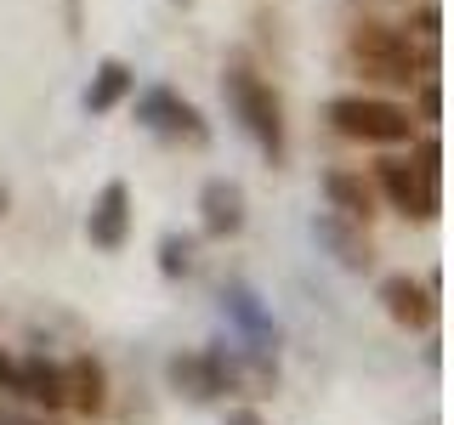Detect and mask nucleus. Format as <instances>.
<instances>
[{"mask_svg":"<svg viewBox=\"0 0 454 425\" xmlns=\"http://www.w3.org/2000/svg\"><path fill=\"white\" fill-rule=\"evenodd\" d=\"M347 57L369 80H387V85H415L420 68H432L426 57H415V40L392 23H358L347 40Z\"/></svg>","mask_w":454,"mask_h":425,"instance_id":"1","label":"nucleus"},{"mask_svg":"<svg viewBox=\"0 0 454 425\" xmlns=\"http://www.w3.org/2000/svg\"><path fill=\"white\" fill-rule=\"evenodd\" d=\"M222 91H227V103H233L239 125L255 136V148L278 165L284 159V103H278V91L262 74H250V68H227Z\"/></svg>","mask_w":454,"mask_h":425,"instance_id":"2","label":"nucleus"},{"mask_svg":"<svg viewBox=\"0 0 454 425\" xmlns=\"http://www.w3.org/2000/svg\"><path fill=\"white\" fill-rule=\"evenodd\" d=\"M330 125L340 136H352V142H380V148L415 136L409 108L380 103V97H335V103H330Z\"/></svg>","mask_w":454,"mask_h":425,"instance_id":"3","label":"nucleus"},{"mask_svg":"<svg viewBox=\"0 0 454 425\" xmlns=\"http://www.w3.org/2000/svg\"><path fill=\"white\" fill-rule=\"evenodd\" d=\"M137 125L153 136H170V142H205V120H199L193 103H182L170 85H148V91L137 97Z\"/></svg>","mask_w":454,"mask_h":425,"instance_id":"4","label":"nucleus"},{"mask_svg":"<svg viewBox=\"0 0 454 425\" xmlns=\"http://www.w3.org/2000/svg\"><path fill=\"white\" fill-rule=\"evenodd\" d=\"M375 182H380V193L392 198V210H403V216H415V221H432L437 216V182H426L409 159H380L375 170Z\"/></svg>","mask_w":454,"mask_h":425,"instance_id":"5","label":"nucleus"},{"mask_svg":"<svg viewBox=\"0 0 454 425\" xmlns=\"http://www.w3.org/2000/svg\"><path fill=\"white\" fill-rule=\"evenodd\" d=\"M85 238H91L97 250H120L125 238H131V188H125V182H108V188L97 193L91 216H85Z\"/></svg>","mask_w":454,"mask_h":425,"instance_id":"6","label":"nucleus"},{"mask_svg":"<svg viewBox=\"0 0 454 425\" xmlns=\"http://www.w3.org/2000/svg\"><path fill=\"white\" fill-rule=\"evenodd\" d=\"M380 306H387L392 323H403V329H426V323L437 318V301H432V283L409 278V273H392L380 283Z\"/></svg>","mask_w":454,"mask_h":425,"instance_id":"7","label":"nucleus"},{"mask_svg":"<svg viewBox=\"0 0 454 425\" xmlns=\"http://www.w3.org/2000/svg\"><path fill=\"white\" fill-rule=\"evenodd\" d=\"M199 221H205L210 238H233L239 227H245V193H239V182H205V193H199Z\"/></svg>","mask_w":454,"mask_h":425,"instance_id":"8","label":"nucleus"},{"mask_svg":"<svg viewBox=\"0 0 454 425\" xmlns=\"http://www.w3.org/2000/svg\"><path fill=\"white\" fill-rule=\"evenodd\" d=\"M312 238H318V244L330 250L347 273H369V261H375V255H369L364 227L347 221V216H318V221H312Z\"/></svg>","mask_w":454,"mask_h":425,"instance_id":"9","label":"nucleus"},{"mask_svg":"<svg viewBox=\"0 0 454 425\" xmlns=\"http://www.w3.org/2000/svg\"><path fill=\"white\" fill-rule=\"evenodd\" d=\"M63 408H80V414H103L108 408V375L97 358H68L63 363Z\"/></svg>","mask_w":454,"mask_h":425,"instance_id":"10","label":"nucleus"},{"mask_svg":"<svg viewBox=\"0 0 454 425\" xmlns=\"http://www.w3.org/2000/svg\"><path fill=\"white\" fill-rule=\"evenodd\" d=\"M324 193H330L335 216H347V221H358V227L375 216V188H369L358 170H330V176H324Z\"/></svg>","mask_w":454,"mask_h":425,"instance_id":"11","label":"nucleus"},{"mask_svg":"<svg viewBox=\"0 0 454 425\" xmlns=\"http://www.w3.org/2000/svg\"><path fill=\"white\" fill-rule=\"evenodd\" d=\"M131 91H137V74L120 63V57H108V63H97L91 85H85V108H91V113H114Z\"/></svg>","mask_w":454,"mask_h":425,"instance_id":"12","label":"nucleus"},{"mask_svg":"<svg viewBox=\"0 0 454 425\" xmlns=\"http://www.w3.org/2000/svg\"><path fill=\"white\" fill-rule=\"evenodd\" d=\"M222 301H227V312L239 318V329H250L255 352H267V358H273V346H278V329H273V318H267V312L255 306V295L245 290V283H227V290H222Z\"/></svg>","mask_w":454,"mask_h":425,"instance_id":"13","label":"nucleus"},{"mask_svg":"<svg viewBox=\"0 0 454 425\" xmlns=\"http://www.w3.org/2000/svg\"><path fill=\"white\" fill-rule=\"evenodd\" d=\"M18 391L35 397V403H46V408H63V368L51 358H23L18 363Z\"/></svg>","mask_w":454,"mask_h":425,"instance_id":"14","label":"nucleus"},{"mask_svg":"<svg viewBox=\"0 0 454 425\" xmlns=\"http://www.w3.org/2000/svg\"><path fill=\"white\" fill-rule=\"evenodd\" d=\"M170 386H176L188 403H210L222 386H216V368L210 358H170Z\"/></svg>","mask_w":454,"mask_h":425,"instance_id":"15","label":"nucleus"},{"mask_svg":"<svg viewBox=\"0 0 454 425\" xmlns=\"http://www.w3.org/2000/svg\"><path fill=\"white\" fill-rule=\"evenodd\" d=\"M188 267H193V238L165 233V238H160V273H165V278H182Z\"/></svg>","mask_w":454,"mask_h":425,"instance_id":"16","label":"nucleus"},{"mask_svg":"<svg viewBox=\"0 0 454 425\" xmlns=\"http://www.w3.org/2000/svg\"><path fill=\"white\" fill-rule=\"evenodd\" d=\"M415 170H420L426 182H437V176H443V148H437L432 136H426L420 148H415Z\"/></svg>","mask_w":454,"mask_h":425,"instance_id":"17","label":"nucleus"},{"mask_svg":"<svg viewBox=\"0 0 454 425\" xmlns=\"http://www.w3.org/2000/svg\"><path fill=\"white\" fill-rule=\"evenodd\" d=\"M415 35L426 40V46H437V35H443V18H437V6H420V12H415Z\"/></svg>","mask_w":454,"mask_h":425,"instance_id":"18","label":"nucleus"},{"mask_svg":"<svg viewBox=\"0 0 454 425\" xmlns=\"http://www.w3.org/2000/svg\"><path fill=\"white\" fill-rule=\"evenodd\" d=\"M443 113V91H437V80H426L420 85V120H437Z\"/></svg>","mask_w":454,"mask_h":425,"instance_id":"19","label":"nucleus"},{"mask_svg":"<svg viewBox=\"0 0 454 425\" xmlns=\"http://www.w3.org/2000/svg\"><path fill=\"white\" fill-rule=\"evenodd\" d=\"M0 386H6V391H18V363H12L6 352H0Z\"/></svg>","mask_w":454,"mask_h":425,"instance_id":"20","label":"nucleus"},{"mask_svg":"<svg viewBox=\"0 0 454 425\" xmlns=\"http://www.w3.org/2000/svg\"><path fill=\"white\" fill-rule=\"evenodd\" d=\"M227 425H267V420L255 414V408H233V414H227Z\"/></svg>","mask_w":454,"mask_h":425,"instance_id":"21","label":"nucleus"},{"mask_svg":"<svg viewBox=\"0 0 454 425\" xmlns=\"http://www.w3.org/2000/svg\"><path fill=\"white\" fill-rule=\"evenodd\" d=\"M176 6H193V0H176Z\"/></svg>","mask_w":454,"mask_h":425,"instance_id":"22","label":"nucleus"}]
</instances>
